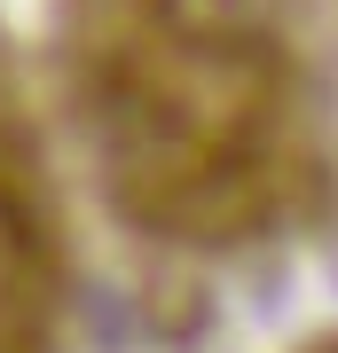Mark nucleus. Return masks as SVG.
Listing matches in <instances>:
<instances>
[{"mask_svg": "<svg viewBox=\"0 0 338 353\" xmlns=\"http://www.w3.org/2000/svg\"><path fill=\"white\" fill-rule=\"evenodd\" d=\"M63 322V204L24 71L0 39V353H55Z\"/></svg>", "mask_w": 338, "mask_h": 353, "instance_id": "obj_2", "label": "nucleus"}, {"mask_svg": "<svg viewBox=\"0 0 338 353\" xmlns=\"http://www.w3.org/2000/svg\"><path fill=\"white\" fill-rule=\"evenodd\" d=\"M71 126L142 236L236 252L323 204V0H55Z\"/></svg>", "mask_w": 338, "mask_h": 353, "instance_id": "obj_1", "label": "nucleus"}]
</instances>
